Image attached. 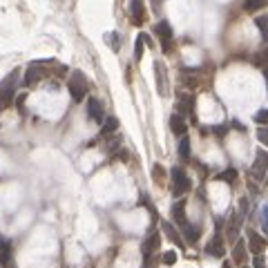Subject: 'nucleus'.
I'll use <instances>...</instances> for the list:
<instances>
[{"label": "nucleus", "instance_id": "473e14b6", "mask_svg": "<svg viewBox=\"0 0 268 268\" xmlns=\"http://www.w3.org/2000/svg\"><path fill=\"white\" fill-rule=\"evenodd\" d=\"M264 79H266V85H268V67L264 69Z\"/></svg>", "mask_w": 268, "mask_h": 268}, {"label": "nucleus", "instance_id": "b1692460", "mask_svg": "<svg viewBox=\"0 0 268 268\" xmlns=\"http://www.w3.org/2000/svg\"><path fill=\"white\" fill-rule=\"evenodd\" d=\"M235 179H237V170H232V168L217 174V181H226V184H235Z\"/></svg>", "mask_w": 268, "mask_h": 268}, {"label": "nucleus", "instance_id": "393cba45", "mask_svg": "<svg viewBox=\"0 0 268 268\" xmlns=\"http://www.w3.org/2000/svg\"><path fill=\"white\" fill-rule=\"evenodd\" d=\"M116 127H119V121L114 116H110V119L103 121V134H112V132H116Z\"/></svg>", "mask_w": 268, "mask_h": 268}, {"label": "nucleus", "instance_id": "f03ea898", "mask_svg": "<svg viewBox=\"0 0 268 268\" xmlns=\"http://www.w3.org/2000/svg\"><path fill=\"white\" fill-rule=\"evenodd\" d=\"M16 81H18V69L11 72L9 76L0 83V110H5V107L11 105L14 94H16Z\"/></svg>", "mask_w": 268, "mask_h": 268}, {"label": "nucleus", "instance_id": "c85d7f7f", "mask_svg": "<svg viewBox=\"0 0 268 268\" xmlns=\"http://www.w3.org/2000/svg\"><path fill=\"white\" fill-rule=\"evenodd\" d=\"M262 228L264 232H268V204L262 208Z\"/></svg>", "mask_w": 268, "mask_h": 268}, {"label": "nucleus", "instance_id": "c9c22d12", "mask_svg": "<svg viewBox=\"0 0 268 268\" xmlns=\"http://www.w3.org/2000/svg\"><path fill=\"white\" fill-rule=\"evenodd\" d=\"M242 268H248V266H242Z\"/></svg>", "mask_w": 268, "mask_h": 268}, {"label": "nucleus", "instance_id": "dca6fc26", "mask_svg": "<svg viewBox=\"0 0 268 268\" xmlns=\"http://www.w3.org/2000/svg\"><path fill=\"white\" fill-rule=\"evenodd\" d=\"M192 110H195V96H190V94L179 96V112L181 114H192Z\"/></svg>", "mask_w": 268, "mask_h": 268}, {"label": "nucleus", "instance_id": "a211bd4d", "mask_svg": "<svg viewBox=\"0 0 268 268\" xmlns=\"http://www.w3.org/2000/svg\"><path fill=\"white\" fill-rule=\"evenodd\" d=\"M181 228H184V237H186V242H188V244H195L197 239H199V235H201L199 226H192V224H186V226H181Z\"/></svg>", "mask_w": 268, "mask_h": 268}, {"label": "nucleus", "instance_id": "aec40b11", "mask_svg": "<svg viewBox=\"0 0 268 268\" xmlns=\"http://www.w3.org/2000/svg\"><path fill=\"white\" fill-rule=\"evenodd\" d=\"M255 25H257V29H259V34H262L264 41H268V14L255 18Z\"/></svg>", "mask_w": 268, "mask_h": 268}, {"label": "nucleus", "instance_id": "5701e85b", "mask_svg": "<svg viewBox=\"0 0 268 268\" xmlns=\"http://www.w3.org/2000/svg\"><path fill=\"white\" fill-rule=\"evenodd\" d=\"M147 42V36L145 34H139V38H137V45H134V58L137 61H141V56H143V45Z\"/></svg>", "mask_w": 268, "mask_h": 268}, {"label": "nucleus", "instance_id": "1a4fd4ad", "mask_svg": "<svg viewBox=\"0 0 268 268\" xmlns=\"http://www.w3.org/2000/svg\"><path fill=\"white\" fill-rule=\"evenodd\" d=\"M159 246H161V235H159V232H152V235H150L145 242L141 244L143 257H150V255H154V252L159 250Z\"/></svg>", "mask_w": 268, "mask_h": 268}, {"label": "nucleus", "instance_id": "4be33fe9", "mask_svg": "<svg viewBox=\"0 0 268 268\" xmlns=\"http://www.w3.org/2000/svg\"><path fill=\"white\" fill-rule=\"evenodd\" d=\"M179 157L184 159V161H188L190 159V141H188L186 134H184V139H181V143H179Z\"/></svg>", "mask_w": 268, "mask_h": 268}, {"label": "nucleus", "instance_id": "7ed1b4c3", "mask_svg": "<svg viewBox=\"0 0 268 268\" xmlns=\"http://www.w3.org/2000/svg\"><path fill=\"white\" fill-rule=\"evenodd\" d=\"M170 177H172V195H174V197H184L186 192H188V190L192 188V184H190L188 174H186L181 168H172Z\"/></svg>", "mask_w": 268, "mask_h": 268}, {"label": "nucleus", "instance_id": "f3484780", "mask_svg": "<svg viewBox=\"0 0 268 268\" xmlns=\"http://www.w3.org/2000/svg\"><path fill=\"white\" fill-rule=\"evenodd\" d=\"M170 130L177 134V137H184L186 134V121L181 114H172L170 116Z\"/></svg>", "mask_w": 268, "mask_h": 268}, {"label": "nucleus", "instance_id": "2f4dec72", "mask_svg": "<svg viewBox=\"0 0 268 268\" xmlns=\"http://www.w3.org/2000/svg\"><path fill=\"white\" fill-rule=\"evenodd\" d=\"M107 42H112V49H119V34L116 32L107 34Z\"/></svg>", "mask_w": 268, "mask_h": 268}, {"label": "nucleus", "instance_id": "c756f323", "mask_svg": "<svg viewBox=\"0 0 268 268\" xmlns=\"http://www.w3.org/2000/svg\"><path fill=\"white\" fill-rule=\"evenodd\" d=\"M252 268H268L266 259H264L262 255H255V259H252Z\"/></svg>", "mask_w": 268, "mask_h": 268}, {"label": "nucleus", "instance_id": "f8f14e48", "mask_svg": "<svg viewBox=\"0 0 268 268\" xmlns=\"http://www.w3.org/2000/svg\"><path fill=\"white\" fill-rule=\"evenodd\" d=\"M206 252L212 255V257H224V255H226V248H224V239H221V235L212 237V242L206 246Z\"/></svg>", "mask_w": 268, "mask_h": 268}, {"label": "nucleus", "instance_id": "7c9ffc66", "mask_svg": "<svg viewBox=\"0 0 268 268\" xmlns=\"http://www.w3.org/2000/svg\"><path fill=\"white\" fill-rule=\"evenodd\" d=\"M174 262H177V252L174 250H168L163 255V264H174Z\"/></svg>", "mask_w": 268, "mask_h": 268}, {"label": "nucleus", "instance_id": "4468645a", "mask_svg": "<svg viewBox=\"0 0 268 268\" xmlns=\"http://www.w3.org/2000/svg\"><path fill=\"white\" fill-rule=\"evenodd\" d=\"M172 219L177 221L179 226H186L188 221H186V199H179L177 204L172 206Z\"/></svg>", "mask_w": 268, "mask_h": 268}, {"label": "nucleus", "instance_id": "412c9836", "mask_svg": "<svg viewBox=\"0 0 268 268\" xmlns=\"http://www.w3.org/2000/svg\"><path fill=\"white\" fill-rule=\"evenodd\" d=\"M268 0H244V9L246 11H259L266 7Z\"/></svg>", "mask_w": 268, "mask_h": 268}, {"label": "nucleus", "instance_id": "6e6552de", "mask_svg": "<svg viewBox=\"0 0 268 268\" xmlns=\"http://www.w3.org/2000/svg\"><path fill=\"white\" fill-rule=\"evenodd\" d=\"M264 248H266V242H264V237L255 230H248V250L252 255H262Z\"/></svg>", "mask_w": 268, "mask_h": 268}, {"label": "nucleus", "instance_id": "9d476101", "mask_svg": "<svg viewBox=\"0 0 268 268\" xmlns=\"http://www.w3.org/2000/svg\"><path fill=\"white\" fill-rule=\"evenodd\" d=\"M154 74H157V87H159V94L165 96L168 94V76H165V67H163L161 61L154 63Z\"/></svg>", "mask_w": 268, "mask_h": 268}, {"label": "nucleus", "instance_id": "423d86ee", "mask_svg": "<svg viewBox=\"0 0 268 268\" xmlns=\"http://www.w3.org/2000/svg\"><path fill=\"white\" fill-rule=\"evenodd\" d=\"M87 116L94 123H103V121H105V110H103V103H101L99 99H94V96L87 101Z\"/></svg>", "mask_w": 268, "mask_h": 268}, {"label": "nucleus", "instance_id": "72a5a7b5", "mask_svg": "<svg viewBox=\"0 0 268 268\" xmlns=\"http://www.w3.org/2000/svg\"><path fill=\"white\" fill-rule=\"evenodd\" d=\"M221 268H232V266H230V264H228V262H226V264H224V266H221Z\"/></svg>", "mask_w": 268, "mask_h": 268}, {"label": "nucleus", "instance_id": "f257e3e1", "mask_svg": "<svg viewBox=\"0 0 268 268\" xmlns=\"http://www.w3.org/2000/svg\"><path fill=\"white\" fill-rule=\"evenodd\" d=\"M67 87H69V94H72L74 103H81V101H83L85 96H87V92H89L87 79H85V74L79 72V69H74V74L69 76Z\"/></svg>", "mask_w": 268, "mask_h": 268}, {"label": "nucleus", "instance_id": "2eb2a0df", "mask_svg": "<svg viewBox=\"0 0 268 268\" xmlns=\"http://www.w3.org/2000/svg\"><path fill=\"white\" fill-rule=\"evenodd\" d=\"M161 228H163V232H165V237H168L172 244H177V246H184V239H181V235H179V230L170 224V221H163L161 224Z\"/></svg>", "mask_w": 268, "mask_h": 268}, {"label": "nucleus", "instance_id": "0eeeda50", "mask_svg": "<svg viewBox=\"0 0 268 268\" xmlns=\"http://www.w3.org/2000/svg\"><path fill=\"white\" fill-rule=\"evenodd\" d=\"M130 16L134 25H143L147 18V11H145V2L143 0H130Z\"/></svg>", "mask_w": 268, "mask_h": 268}, {"label": "nucleus", "instance_id": "6ab92c4d", "mask_svg": "<svg viewBox=\"0 0 268 268\" xmlns=\"http://www.w3.org/2000/svg\"><path fill=\"white\" fill-rule=\"evenodd\" d=\"M232 262L235 264H244L246 262V242H237L235 250H232Z\"/></svg>", "mask_w": 268, "mask_h": 268}, {"label": "nucleus", "instance_id": "f704fd0d", "mask_svg": "<svg viewBox=\"0 0 268 268\" xmlns=\"http://www.w3.org/2000/svg\"><path fill=\"white\" fill-rule=\"evenodd\" d=\"M154 2H161V0H154Z\"/></svg>", "mask_w": 268, "mask_h": 268}, {"label": "nucleus", "instance_id": "39448f33", "mask_svg": "<svg viewBox=\"0 0 268 268\" xmlns=\"http://www.w3.org/2000/svg\"><path fill=\"white\" fill-rule=\"evenodd\" d=\"M157 36L161 38L163 52H170V49H172V27H170L168 21L157 22Z\"/></svg>", "mask_w": 268, "mask_h": 268}, {"label": "nucleus", "instance_id": "9b49d317", "mask_svg": "<svg viewBox=\"0 0 268 268\" xmlns=\"http://www.w3.org/2000/svg\"><path fill=\"white\" fill-rule=\"evenodd\" d=\"M244 212H232L230 215V221H228V230H226V235H228V239H235L237 235H239V230H242V221H244Z\"/></svg>", "mask_w": 268, "mask_h": 268}, {"label": "nucleus", "instance_id": "20e7f679", "mask_svg": "<svg viewBox=\"0 0 268 268\" xmlns=\"http://www.w3.org/2000/svg\"><path fill=\"white\" fill-rule=\"evenodd\" d=\"M250 172H252V177L257 179V181H262V179L266 177V172H268V152H266V150H257Z\"/></svg>", "mask_w": 268, "mask_h": 268}, {"label": "nucleus", "instance_id": "bb28decb", "mask_svg": "<svg viewBox=\"0 0 268 268\" xmlns=\"http://www.w3.org/2000/svg\"><path fill=\"white\" fill-rule=\"evenodd\" d=\"M255 121H257L259 125H268V110H259L257 114H255Z\"/></svg>", "mask_w": 268, "mask_h": 268}, {"label": "nucleus", "instance_id": "ddd939ff", "mask_svg": "<svg viewBox=\"0 0 268 268\" xmlns=\"http://www.w3.org/2000/svg\"><path fill=\"white\" fill-rule=\"evenodd\" d=\"M14 257H11V246L5 237L0 235V266H11Z\"/></svg>", "mask_w": 268, "mask_h": 268}, {"label": "nucleus", "instance_id": "cd10ccee", "mask_svg": "<svg viewBox=\"0 0 268 268\" xmlns=\"http://www.w3.org/2000/svg\"><path fill=\"white\" fill-rule=\"evenodd\" d=\"M257 139L264 143V145H268V127H266V125L257 130Z\"/></svg>", "mask_w": 268, "mask_h": 268}, {"label": "nucleus", "instance_id": "a878e982", "mask_svg": "<svg viewBox=\"0 0 268 268\" xmlns=\"http://www.w3.org/2000/svg\"><path fill=\"white\" fill-rule=\"evenodd\" d=\"M152 177H154V181H157V186H163V179H165V170H163L161 165H154V168H152Z\"/></svg>", "mask_w": 268, "mask_h": 268}]
</instances>
